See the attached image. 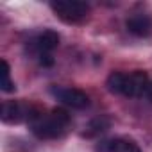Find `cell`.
I'll list each match as a JSON object with an SVG mask.
<instances>
[{
  "label": "cell",
  "mask_w": 152,
  "mask_h": 152,
  "mask_svg": "<svg viewBox=\"0 0 152 152\" xmlns=\"http://www.w3.org/2000/svg\"><path fill=\"white\" fill-rule=\"evenodd\" d=\"M68 125H70V115L63 107H56L48 115L36 111L29 115V127L32 134L41 140H54L63 136Z\"/></svg>",
  "instance_id": "obj_1"
},
{
  "label": "cell",
  "mask_w": 152,
  "mask_h": 152,
  "mask_svg": "<svg viewBox=\"0 0 152 152\" xmlns=\"http://www.w3.org/2000/svg\"><path fill=\"white\" fill-rule=\"evenodd\" d=\"M150 81L148 75L141 70H136L132 73H122L113 72L107 77V90L111 93H120L125 97H141L147 93Z\"/></svg>",
  "instance_id": "obj_2"
},
{
  "label": "cell",
  "mask_w": 152,
  "mask_h": 152,
  "mask_svg": "<svg viewBox=\"0 0 152 152\" xmlns=\"http://www.w3.org/2000/svg\"><path fill=\"white\" fill-rule=\"evenodd\" d=\"M50 7L64 23H79L90 13V6L81 0H54L50 2Z\"/></svg>",
  "instance_id": "obj_3"
},
{
  "label": "cell",
  "mask_w": 152,
  "mask_h": 152,
  "mask_svg": "<svg viewBox=\"0 0 152 152\" xmlns=\"http://www.w3.org/2000/svg\"><path fill=\"white\" fill-rule=\"evenodd\" d=\"M52 93L56 95L57 100H61L64 106L73 109H84L90 106V97L77 88H54Z\"/></svg>",
  "instance_id": "obj_4"
},
{
  "label": "cell",
  "mask_w": 152,
  "mask_h": 152,
  "mask_svg": "<svg viewBox=\"0 0 152 152\" xmlns=\"http://www.w3.org/2000/svg\"><path fill=\"white\" fill-rule=\"evenodd\" d=\"M97 152H141L140 145L132 140L127 138H113V140H106L100 145H97L95 148Z\"/></svg>",
  "instance_id": "obj_5"
},
{
  "label": "cell",
  "mask_w": 152,
  "mask_h": 152,
  "mask_svg": "<svg viewBox=\"0 0 152 152\" xmlns=\"http://www.w3.org/2000/svg\"><path fill=\"white\" fill-rule=\"evenodd\" d=\"M125 27H127V31L131 34L143 38V36H148L150 34V31H152V20L147 15L138 13V15H132L131 18H127Z\"/></svg>",
  "instance_id": "obj_6"
},
{
  "label": "cell",
  "mask_w": 152,
  "mask_h": 152,
  "mask_svg": "<svg viewBox=\"0 0 152 152\" xmlns=\"http://www.w3.org/2000/svg\"><path fill=\"white\" fill-rule=\"evenodd\" d=\"M57 45H59V34L56 31H43L34 39V48L38 50V56L50 54L54 48H57Z\"/></svg>",
  "instance_id": "obj_7"
},
{
  "label": "cell",
  "mask_w": 152,
  "mask_h": 152,
  "mask_svg": "<svg viewBox=\"0 0 152 152\" xmlns=\"http://www.w3.org/2000/svg\"><path fill=\"white\" fill-rule=\"evenodd\" d=\"M23 116V109L18 102L15 100H9V102H4L2 104V109H0V118L6 124H18Z\"/></svg>",
  "instance_id": "obj_8"
},
{
  "label": "cell",
  "mask_w": 152,
  "mask_h": 152,
  "mask_svg": "<svg viewBox=\"0 0 152 152\" xmlns=\"http://www.w3.org/2000/svg\"><path fill=\"white\" fill-rule=\"evenodd\" d=\"M109 118L107 116H100V118H95L88 127H86V136H95V134H100V132H104V131H107L109 129Z\"/></svg>",
  "instance_id": "obj_9"
},
{
  "label": "cell",
  "mask_w": 152,
  "mask_h": 152,
  "mask_svg": "<svg viewBox=\"0 0 152 152\" xmlns=\"http://www.w3.org/2000/svg\"><path fill=\"white\" fill-rule=\"evenodd\" d=\"M0 64H2V83H0V88H2L4 93H11L15 91V84L11 81V70H9V64L6 59L0 61Z\"/></svg>",
  "instance_id": "obj_10"
},
{
  "label": "cell",
  "mask_w": 152,
  "mask_h": 152,
  "mask_svg": "<svg viewBox=\"0 0 152 152\" xmlns=\"http://www.w3.org/2000/svg\"><path fill=\"white\" fill-rule=\"evenodd\" d=\"M39 63H41L43 66H52V64H54V59H52L50 54H41V56H39Z\"/></svg>",
  "instance_id": "obj_11"
},
{
  "label": "cell",
  "mask_w": 152,
  "mask_h": 152,
  "mask_svg": "<svg viewBox=\"0 0 152 152\" xmlns=\"http://www.w3.org/2000/svg\"><path fill=\"white\" fill-rule=\"evenodd\" d=\"M145 95H147V99L152 102V83L148 84V88H147V93H145Z\"/></svg>",
  "instance_id": "obj_12"
}]
</instances>
